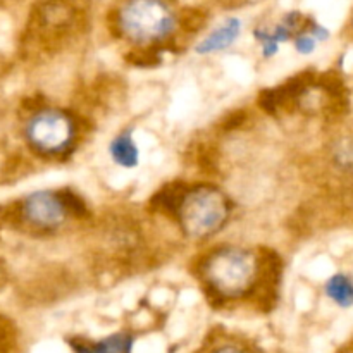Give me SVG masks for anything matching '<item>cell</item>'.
Returning a JSON list of instances; mask_svg holds the SVG:
<instances>
[{
    "label": "cell",
    "instance_id": "obj_10",
    "mask_svg": "<svg viewBox=\"0 0 353 353\" xmlns=\"http://www.w3.org/2000/svg\"><path fill=\"white\" fill-rule=\"evenodd\" d=\"M334 162L345 171H353V140L341 141L334 150Z\"/></svg>",
    "mask_w": 353,
    "mask_h": 353
},
{
    "label": "cell",
    "instance_id": "obj_9",
    "mask_svg": "<svg viewBox=\"0 0 353 353\" xmlns=\"http://www.w3.org/2000/svg\"><path fill=\"white\" fill-rule=\"evenodd\" d=\"M134 338L130 333H116L103 340L95 341L99 353H131L133 350Z\"/></svg>",
    "mask_w": 353,
    "mask_h": 353
},
{
    "label": "cell",
    "instance_id": "obj_13",
    "mask_svg": "<svg viewBox=\"0 0 353 353\" xmlns=\"http://www.w3.org/2000/svg\"><path fill=\"white\" fill-rule=\"evenodd\" d=\"M71 347L74 353H99L95 347V341H85V340H74L71 341Z\"/></svg>",
    "mask_w": 353,
    "mask_h": 353
},
{
    "label": "cell",
    "instance_id": "obj_5",
    "mask_svg": "<svg viewBox=\"0 0 353 353\" xmlns=\"http://www.w3.org/2000/svg\"><path fill=\"white\" fill-rule=\"evenodd\" d=\"M85 207L71 192H34L21 205L23 219L40 231H55L64 226L71 216H81Z\"/></svg>",
    "mask_w": 353,
    "mask_h": 353
},
{
    "label": "cell",
    "instance_id": "obj_1",
    "mask_svg": "<svg viewBox=\"0 0 353 353\" xmlns=\"http://www.w3.org/2000/svg\"><path fill=\"white\" fill-rule=\"evenodd\" d=\"M261 278L257 254L245 247H219L202 264L203 285L221 300H240L254 292Z\"/></svg>",
    "mask_w": 353,
    "mask_h": 353
},
{
    "label": "cell",
    "instance_id": "obj_11",
    "mask_svg": "<svg viewBox=\"0 0 353 353\" xmlns=\"http://www.w3.org/2000/svg\"><path fill=\"white\" fill-rule=\"evenodd\" d=\"M255 37H257L259 43H261L264 57H272V55L278 54L279 43L274 38V34H272V31H265V30L255 31Z\"/></svg>",
    "mask_w": 353,
    "mask_h": 353
},
{
    "label": "cell",
    "instance_id": "obj_7",
    "mask_svg": "<svg viewBox=\"0 0 353 353\" xmlns=\"http://www.w3.org/2000/svg\"><path fill=\"white\" fill-rule=\"evenodd\" d=\"M107 150H109V155L114 164L119 165V168L134 169L140 164V148H138V143L134 140L131 128L119 131L110 140Z\"/></svg>",
    "mask_w": 353,
    "mask_h": 353
},
{
    "label": "cell",
    "instance_id": "obj_12",
    "mask_svg": "<svg viewBox=\"0 0 353 353\" xmlns=\"http://www.w3.org/2000/svg\"><path fill=\"white\" fill-rule=\"evenodd\" d=\"M293 45H295V50L302 55H309L316 50L317 40L309 33V31H303V33H299L293 40Z\"/></svg>",
    "mask_w": 353,
    "mask_h": 353
},
{
    "label": "cell",
    "instance_id": "obj_4",
    "mask_svg": "<svg viewBox=\"0 0 353 353\" xmlns=\"http://www.w3.org/2000/svg\"><path fill=\"white\" fill-rule=\"evenodd\" d=\"M26 138L34 150L45 155H61L78 140V123L62 109H41L30 117Z\"/></svg>",
    "mask_w": 353,
    "mask_h": 353
},
{
    "label": "cell",
    "instance_id": "obj_2",
    "mask_svg": "<svg viewBox=\"0 0 353 353\" xmlns=\"http://www.w3.org/2000/svg\"><path fill=\"white\" fill-rule=\"evenodd\" d=\"M171 212L179 228L193 240H205L219 233L231 216V203L219 188L199 185L169 196Z\"/></svg>",
    "mask_w": 353,
    "mask_h": 353
},
{
    "label": "cell",
    "instance_id": "obj_14",
    "mask_svg": "<svg viewBox=\"0 0 353 353\" xmlns=\"http://www.w3.org/2000/svg\"><path fill=\"white\" fill-rule=\"evenodd\" d=\"M209 353H248V352L245 350V348L238 347V345L226 343V345H221V347L214 348V350L209 352Z\"/></svg>",
    "mask_w": 353,
    "mask_h": 353
},
{
    "label": "cell",
    "instance_id": "obj_8",
    "mask_svg": "<svg viewBox=\"0 0 353 353\" xmlns=\"http://www.w3.org/2000/svg\"><path fill=\"white\" fill-rule=\"evenodd\" d=\"M326 296L341 309L353 307V279L345 272H336L324 285Z\"/></svg>",
    "mask_w": 353,
    "mask_h": 353
},
{
    "label": "cell",
    "instance_id": "obj_3",
    "mask_svg": "<svg viewBox=\"0 0 353 353\" xmlns=\"http://www.w3.org/2000/svg\"><path fill=\"white\" fill-rule=\"evenodd\" d=\"M119 28L134 43H157L176 30V14L165 0H128L119 10Z\"/></svg>",
    "mask_w": 353,
    "mask_h": 353
},
{
    "label": "cell",
    "instance_id": "obj_6",
    "mask_svg": "<svg viewBox=\"0 0 353 353\" xmlns=\"http://www.w3.org/2000/svg\"><path fill=\"white\" fill-rule=\"evenodd\" d=\"M241 33V23L236 17H230L224 21L219 28L212 31L209 37L203 38L199 45H196V54L209 55L216 54V52H223L230 48L234 41L238 40Z\"/></svg>",
    "mask_w": 353,
    "mask_h": 353
}]
</instances>
